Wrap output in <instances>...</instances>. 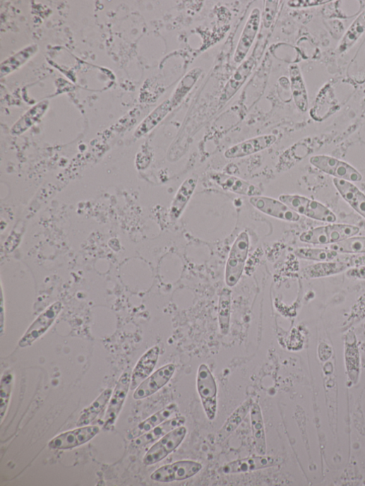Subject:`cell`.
I'll return each mask as SVG.
<instances>
[{"instance_id": "obj_7", "label": "cell", "mask_w": 365, "mask_h": 486, "mask_svg": "<svg viewBox=\"0 0 365 486\" xmlns=\"http://www.w3.org/2000/svg\"><path fill=\"white\" fill-rule=\"evenodd\" d=\"M201 469L202 465L198 462L180 461L160 468L151 475V478L161 482L181 481L194 476Z\"/></svg>"}, {"instance_id": "obj_31", "label": "cell", "mask_w": 365, "mask_h": 486, "mask_svg": "<svg viewBox=\"0 0 365 486\" xmlns=\"http://www.w3.org/2000/svg\"><path fill=\"white\" fill-rule=\"evenodd\" d=\"M232 291L229 288H224L219 297L218 302V322L221 333L224 336L228 335L230 329L232 316Z\"/></svg>"}, {"instance_id": "obj_17", "label": "cell", "mask_w": 365, "mask_h": 486, "mask_svg": "<svg viewBox=\"0 0 365 486\" xmlns=\"http://www.w3.org/2000/svg\"><path fill=\"white\" fill-rule=\"evenodd\" d=\"M160 355L158 346L145 352L137 362L131 376V389H136L154 371Z\"/></svg>"}, {"instance_id": "obj_23", "label": "cell", "mask_w": 365, "mask_h": 486, "mask_svg": "<svg viewBox=\"0 0 365 486\" xmlns=\"http://www.w3.org/2000/svg\"><path fill=\"white\" fill-rule=\"evenodd\" d=\"M179 410L175 403L169 405L168 407L157 413L148 420L139 424L136 428L130 432L128 438L136 439L138 437L147 433L154 428L167 421L172 415L178 413Z\"/></svg>"}, {"instance_id": "obj_32", "label": "cell", "mask_w": 365, "mask_h": 486, "mask_svg": "<svg viewBox=\"0 0 365 486\" xmlns=\"http://www.w3.org/2000/svg\"><path fill=\"white\" fill-rule=\"evenodd\" d=\"M329 249L337 254H365V237L353 236L330 245Z\"/></svg>"}, {"instance_id": "obj_9", "label": "cell", "mask_w": 365, "mask_h": 486, "mask_svg": "<svg viewBox=\"0 0 365 486\" xmlns=\"http://www.w3.org/2000/svg\"><path fill=\"white\" fill-rule=\"evenodd\" d=\"M249 202L256 209L263 214L279 220L295 223L301 218L299 214L290 209L280 200L259 196L251 197Z\"/></svg>"}, {"instance_id": "obj_22", "label": "cell", "mask_w": 365, "mask_h": 486, "mask_svg": "<svg viewBox=\"0 0 365 486\" xmlns=\"http://www.w3.org/2000/svg\"><path fill=\"white\" fill-rule=\"evenodd\" d=\"M252 403V399L248 398L232 413L222 429L218 431V443L225 441L238 429L250 413Z\"/></svg>"}, {"instance_id": "obj_34", "label": "cell", "mask_w": 365, "mask_h": 486, "mask_svg": "<svg viewBox=\"0 0 365 486\" xmlns=\"http://www.w3.org/2000/svg\"><path fill=\"white\" fill-rule=\"evenodd\" d=\"M299 258L317 262H331L334 261L338 254L331 249H299L295 251Z\"/></svg>"}, {"instance_id": "obj_29", "label": "cell", "mask_w": 365, "mask_h": 486, "mask_svg": "<svg viewBox=\"0 0 365 486\" xmlns=\"http://www.w3.org/2000/svg\"><path fill=\"white\" fill-rule=\"evenodd\" d=\"M112 394L111 389L104 390L90 406L83 412L77 423L78 427L88 426L93 422L105 408Z\"/></svg>"}, {"instance_id": "obj_37", "label": "cell", "mask_w": 365, "mask_h": 486, "mask_svg": "<svg viewBox=\"0 0 365 486\" xmlns=\"http://www.w3.org/2000/svg\"><path fill=\"white\" fill-rule=\"evenodd\" d=\"M13 376L12 374H5L1 380V384H0V416H1V420L6 414L8 404L11 400V396L13 390Z\"/></svg>"}, {"instance_id": "obj_16", "label": "cell", "mask_w": 365, "mask_h": 486, "mask_svg": "<svg viewBox=\"0 0 365 486\" xmlns=\"http://www.w3.org/2000/svg\"><path fill=\"white\" fill-rule=\"evenodd\" d=\"M255 64L254 56L241 63L222 91L220 98L222 103L227 102L238 93L251 75Z\"/></svg>"}, {"instance_id": "obj_27", "label": "cell", "mask_w": 365, "mask_h": 486, "mask_svg": "<svg viewBox=\"0 0 365 486\" xmlns=\"http://www.w3.org/2000/svg\"><path fill=\"white\" fill-rule=\"evenodd\" d=\"M49 102L43 101L28 111L13 126L11 133L20 135L34 126L46 113Z\"/></svg>"}, {"instance_id": "obj_25", "label": "cell", "mask_w": 365, "mask_h": 486, "mask_svg": "<svg viewBox=\"0 0 365 486\" xmlns=\"http://www.w3.org/2000/svg\"><path fill=\"white\" fill-rule=\"evenodd\" d=\"M251 423L256 451L260 455H265L267 451L265 430L259 405L253 403L251 410Z\"/></svg>"}, {"instance_id": "obj_2", "label": "cell", "mask_w": 365, "mask_h": 486, "mask_svg": "<svg viewBox=\"0 0 365 486\" xmlns=\"http://www.w3.org/2000/svg\"><path fill=\"white\" fill-rule=\"evenodd\" d=\"M250 249L249 234L241 232L232 247L225 271V281L227 286H236L244 271Z\"/></svg>"}, {"instance_id": "obj_8", "label": "cell", "mask_w": 365, "mask_h": 486, "mask_svg": "<svg viewBox=\"0 0 365 486\" xmlns=\"http://www.w3.org/2000/svg\"><path fill=\"white\" fill-rule=\"evenodd\" d=\"M96 426L83 427L69 431L54 438L48 446L52 449L66 450L83 445L92 440L100 432Z\"/></svg>"}, {"instance_id": "obj_39", "label": "cell", "mask_w": 365, "mask_h": 486, "mask_svg": "<svg viewBox=\"0 0 365 486\" xmlns=\"http://www.w3.org/2000/svg\"><path fill=\"white\" fill-rule=\"evenodd\" d=\"M328 3V1H313V0H295V1H289L287 5L290 8H306V7H310V6H314L317 5H321L322 4H326Z\"/></svg>"}, {"instance_id": "obj_33", "label": "cell", "mask_w": 365, "mask_h": 486, "mask_svg": "<svg viewBox=\"0 0 365 486\" xmlns=\"http://www.w3.org/2000/svg\"><path fill=\"white\" fill-rule=\"evenodd\" d=\"M365 31V11L353 23L347 31L338 47V51L343 52L351 47Z\"/></svg>"}, {"instance_id": "obj_10", "label": "cell", "mask_w": 365, "mask_h": 486, "mask_svg": "<svg viewBox=\"0 0 365 486\" xmlns=\"http://www.w3.org/2000/svg\"><path fill=\"white\" fill-rule=\"evenodd\" d=\"M261 11L255 8L251 13L239 40L234 61L236 64L244 61L259 31L261 25Z\"/></svg>"}, {"instance_id": "obj_36", "label": "cell", "mask_w": 365, "mask_h": 486, "mask_svg": "<svg viewBox=\"0 0 365 486\" xmlns=\"http://www.w3.org/2000/svg\"><path fill=\"white\" fill-rule=\"evenodd\" d=\"M305 215L313 220L333 223L337 220L336 215L322 203L311 200Z\"/></svg>"}, {"instance_id": "obj_3", "label": "cell", "mask_w": 365, "mask_h": 486, "mask_svg": "<svg viewBox=\"0 0 365 486\" xmlns=\"http://www.w3.org/2000/svg\"><path fill=\"white\" fill-rule=\"evenodd\" d=\"M196 385L205 414L210 421H213L217 413V384L210 370L205 364L198 367Z\"/></svg>"}, {"instance_id": "obj_42", "label": "cell", "mask_w": 365, "mask_h": 486, "mask_svg": "<svg viewBox=\"0 0 365 486\" xmlns=\"http://www.w3.org/2000/svg\"><path fill=\"white\" fill-rule=\"evenodd\" d=\"M364 329H365V324H364Z\"/></svg>"}, {"instance_id": "obj_4", "label": "cell", "mask_w": 365, "mask_h": 486, "mask_svg": "<svg viewBox=\"0 0 365 486\" xmlns=\"http://www.w3.org/2000/svg\"><path fill=\"white\" fill-rule=\"evenodd\" d=\"M311 164L321 172L335 179L349 182H359L362 176L354 167L337 158L328 155H316L311 158Z\"/></svg>"}, {"instance_id": "obj_28", "label": "cell", "mask_w": 365, "mask_h": 486, "mask_svg": "<svg viewBox=\"0 0 365 486\" xmlns=\"http://www.w3.org/2000/svg\"><path fill=\"white\" fill-rule=\"evenodd\" d=\"M349 265L341 262H321L306 267L304 275L308 279H316L340 274L345 271Z\"/></svg>"}, {"instance_id": "obj_5", "label": "cell", "mask_w": 365, "mask_h": 486, "mask_svg": "<svg viewBox=\"0 0 365 486\" xmlns=\"http://www.w3.org/2000/svg\"><path fill=\"white\" fill-rule=\"evenodd\" d=\"M187 434L184 427H180L170 432L154 444L145 454L143 462L150 466L160 462L174 452L183 442Z\"/></svg>"}, {"instance_id": "obj_12", "label": "cell", "mask_w": 365, "mask_h": 486, "mask_svg": "<svg viewBox=\"0 0 365 486\" xmlns=\"http://www.w3.org/2000/svg\"><path fill=\"white\" fill-rule=\"evenodd\" d=\"M210 179L225 191L244 196H261V190L256 185L240 178L222 173H211Z\"/></svg>"}, {"instance_id": "obj_30", "label": "cell", "mask_w": 365, "mask_h": 486, "mask_svg": "<svg viewBox=\"0 0 365 486\" xmlns=\"http://www.w3.org/2000/svg\"><path fill=\"white\" fill-rule=\"evenodd\" d=\"M36 45H31L5 60L0 66L1 77L7 76L20 68L37 52Z\"/></svg>"}, {"instance_id": "obj_14", "label": "cell", "mask_w": 365, "mask_h": 486, "mask_svg": "<svg viewBox=\"0 0 365 486\" xmlns=\"http://www.w3.org/2000/svg\"><path fill=\"white\" fill-rule=\"evenodd\" d=\"M131 378L128 372L122 374L116 384L109 401V408L104 419V428L109 429L117 419L131 386Z\"/></svg>"}, {"instance_id": "obj_1", "label": "cell", "mask_w": 365, "mask_h": 486, "mask_svg": "<svg viewBox=\"0 0 365 486\" xmlns=\"http://www.w3.org/2000/svg\"><path fill=\"white\" fill-rule=\"evenodd\" d=\"M359 232V228L354 225L330 224L304 232L300 236V239L312 245H333L354 236Z\"/></svg>"}, {"instance_id": "obj_38", "label": "cell", "mask_w": 365, "mask_h": 486, "mask_svg": "<svg viewBox=\"0 0 365 486\" xmlns=\"http://www.w3.org/2000/svg\"><path fill=\"white\" fill-rule=\"evenodd\" d=\"M278 1H266L263 16V23L265 28H270L271 26L277 9Z\"/></svg>"}, {"instance_id": "obj_41", "label": "cell", "mask_w": 365, "mask_h": 486, "mask_svg": "<svg viewBox=\"0 0 365 486\" xmlns=\"http://www.w3.org/2000/svg\"><path fill=\"white\" fill-rule=\"evenodd\" d=\"M318 355L321 361H327L332 355V349L328 345L322 343L319 346Z\"/></svg>"}, {"instance_id": "obj_6", "label": "cell", "mask_w": 365, "mask_h": 486, "mask_svg": "<svg viewBox=\"0 0 365 486\" xmlns=\"http://www.w3.org/2000/svg\"><path fill=\"white\" fill-rule=\"evenodd\" d=\"M61 309V303L56 302L41 313L20 340L19 346L20 348L30 346L45 334L53 325Z\"/></svg>"}, {"instance_id": "obj_40", "label": "cell", "mask_w": 365, "mask_h": 486, "mask_svg": "<svg viewBox=\"0 0 365 486\" xmlns=\"http://www.w3.org/2000/svg\"><path fill=\"white\" fill-rule=\"evenodd\" d=\"M347 275L350 278L365 280V266L350 269L347 272Z\"/></svg>"}, {"instance_id": "obj_19", "label": "cell", "mask_w": 365, "mask_h": 486, "mask_svg": "<svg viewBox=\"0 0 365 486\" xmlns=\"http://www.w3.org/2000/svg\"><path fill=\"white\" fill-rule=\"evenodd\" d=\"M333 184L344 200L365 218V195L349 182L334 179Z\"/></svg>"}, {"instance_id": "obj_20", "label": "cell", "mask_w": 365, "mask_h": 486, "mask_svg": "<svg viewBox=\"0 0 365 486\" xmlns=\"http://www.w3.org/2000/svg\"><path fill=\"white\" fill-rule=\"evenodd\" d=\"M185 423L186 418L184 417H176L167 420L151 431L134 439L133 445L138 448L147 446L162 439L175 429L182 427Z\"/></svg>"}, {"instance_id": "obj_13", "label": "cell", "mask_w": 365, "mask_h": 486, "mask_svg": "<svg viewBox=\"0 0 365 486\" xmlns=\"http://www.w3.org/2000/svg\"><path fill=\"white\" fill-rule=\"evenodd\" d=\"M280 462L277 458L260 455L232 461L225 465L222 470L225 474L244 473L274 467Z\"/></svg>"}, {"instance_id": "obj_26", "label": "cell", "mask_w": 365, "mask_h": 486, "mask_svg": "<svg viewBox=\"0 0 365 486\" xmlns=\"http://www.w3.org/2000/svg\"><path fill=\"white\" fill-rule=\"evenodd\" d=\"M170 100L160 105L138 126L134 133L136 138H140L154 129L174 108Z\"/></svg>"}, {"instance_id": "obj_24", "label": "cell", "mask_w": 365, "mask_h": 486, "mask_svg": "<svg viewBox=\"0 0 365 486\" xmlns=\"http://www.w3.org/2000/svg\"><path fill=\"white\" fill-rule=\"evenodd\" d=\"M292 94L297 107L306 112L309 107L308 94L304 81L298 65H291L289 69Z\"/></svg>"}, {"instance_id": "obj_15", "label": "cell", "mask_w": 365, "mask_h": 486, "mask_svg": "<svg viewBox=\"0 0 365 486\" xmlns=\"http://www.w3.org/2000/svg\"><path fill=\"white\" fill-rule=\"evenodd\" d=\"M276 141L273 134L259 136L229 148L225 155L229 159L244 158L270 148Z\"/></svg>"}, {"instance_id": "obj_35", "label": "cell", "mask_w": 365, "mask_h": 486, "mask_svg": "<svg viewBox=\"0 0 365 486\" xmlns=\"http://www.w3.org/2000/svg\"><path fill=\"white\" fill-rule=\"evenodd\" d=\"M201 73L198 69H195L189 72V73L181 80L178 88H176L173 97L170 99L174 107H176L182 99L187 95V93L192 89L198 80Z\"/></svg>"}, {"instance_id": "obj_18", "label": "cell", "mask_w": 365, "mask_h": 486, "mask_svg": "<svg viewBox=\"0 0 365 486\" xmlns=\"http://www.w3.org/2000/svg\"><path fill=\"white\" fill-rule=\"evenodd\" d=\"M198 182V176L192 175L186 179L179 187L170 209V216L173 220L179 218L184 211L195 191Z\"/></svg>"}, {"instance_id": "obj_11", "label": "cell", "mask_w": 365, "mask_h": 486, "mask_svg": "<svg viewBox=\"0 0 365 486\" xmlns=\"http://www.w3.org/2000/svg\"><path fill=\"white\" fill-rule=\"evenodd\" d=\"M175 371L176 366L174 364H169L159 369L140 383L133 393V398L139 400L153 395L169 383Z\"/></svg>"}, {"instance_id": "obj_21", "label": "cell", "mask_w": 365, "mask_h": 486, "mask_svg": "<svg viewBox=\"0 0 365 486\" xmlns=\"http://www.w3.org/2000/svg\"><path fill=\"white\" fill-rule=\"evenodd\" d=\"M345 357L348 377L352 382L355 383L359 375L360 360L357 338L353 331L348 332L345 336Z\"/></svg>"}]
</instances>
